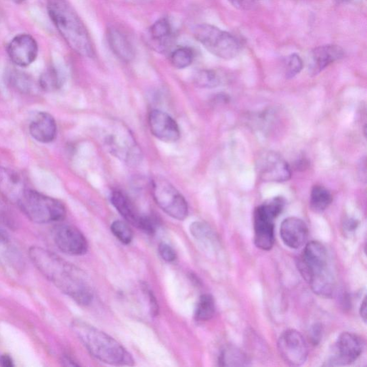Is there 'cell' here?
I'll return each instance as SVG.
<instances>
[{
  "instance_id": "6da1fadb",
  "label": "cell",
  "mask_w": 367,
  "mask_h": 367,
  "mask_svg": "<svg viewBox=\"0 0 367 367\" xmlns=\"http://www.w3.org/2000/svg\"><path fill=\"white\" fill-rule=\"evenodd\" d=\"M29 254L44 277L78 304L88 305L93 299L90 282L81 269L40 247L31 248Z\"/></svg>"
},
{
  "instance_id": "7a4b0ae2",
  "label": "cell",
  "mask_w": 367,
  "mask_h": 367,
  "mask_svg": "<svg viewBox=\"0 0 367 367\" xmlns=\"http://www.w3.org/2000/svg\"><path fill=\"white\" fill-rule=\"evenodd\" d=\"M47 9L52 22L68 46L81 56L93 58L95 49L89 34L66 0H48Z\"/></svg>"
},
{
  "instance_id": "3957f363",
  "label": "cell",
  "mask_w": 367,
  "mask_h": 367,
  "mask_svg": "<svg viewBox=\"0 0 367 367\" xmlns=\"http://www.w3.org/2000/svg\"><path fill=\"white\" fill-rule=\"evenodd\" d=\"M298 268L313 292L324 298H331L336 282L329 267L327 250L318 241L308 243L299 258Z\"/></svg>"
},
{
  "instance_id": "277c9868",
  "label": "cell",
  "mask_w": 367,
  "mask_h": 367,
  "mask_svg": "<svg viewBox=\"0 0 367 367\" xmlns=\"http://www.w3.org/2000/svg\"><path fill=\"white\" fill-rule=\"evenodd\" d=\"M72 329L87 350L100 361L115 366H132L134 358L127 350L107 333L80 321Z\"/></svg>"
},
{
  "instance_id": "5b68a950",
  "label": "cell",
  "mask_w": 367,
  "mask_h": 367,
  "mask_svg": "<svg viewBox=\"0 0 367 367\" xmlns=\"http://www.w3.org/2000/svg\"><path fill=\"white\" fill-rule=\"evenodd\" d=\"M18 205L31 221L38 224L60 222L66 216L60 201L33 190L28 189Z\"/></svg>"
},
{
  "instance_id": "8992f818",
  "label": "cell",
  "mask_w": 367,
  "mask_h": 367,
  "mask_svg": "<svg viewBox=\"0 0 367 367\" xmlns=\"http://www.w3.org/2000/svg\"><path fill=\"white\" fill-rule=\"evenodd\" d=\"M285 201L274 198L258 206L254 212V243L260 250H270L275 243V220L283 212Z\"/></svg>"
},
{
  "instance_id": "52a82bcc",
  "label": "cell",
  "mask_w": 367,
  "mask_h": 367,
  "mask_svg": "<svg viewBox=\"0 0 367 367\" xmlns=\"http://www.w3.org/2000/svg\"><path fill=\"white\" fill-rule=\"evenodd\" d=\"M196 39L213 55L224 59L236 58L241 50L238 40L232 34L209 24H201L193 29Z\"/></svg>"
},
{
  "instance_id": "ba28073f",
  "label": "cell",
  "mask_w": 367,
  "mask_h": 367,
  "mask_svg": "<svg viewBox=\"0 0 367 367\" xmlns=\"http://www.w3.org/2000/svg\"><path fill=\"white\" fill-rule=\"evenodd\" d=\"M152 194L157 206L169 216L178 220L187 218L188 205L170 182L157 178L152 183Z\"/></svg>"
},
{
  "instance_id": "9c48e42d",
  "label": "cell",
  "mask_w": 367,
  "mask_h": 367,
  "mask_svg": "<svg viewBox=\"0 0 367 367\" xmlns=\"http://www.w3.org/2000/svg\"><path fill=\"white\" fill-rule=\"evenodd\" d=\"M105 142L110 151L130 164L139 161L141 151L130 132L124 127L117 125L107 135Z\"/></svg>"
},
{
  "instance_id": "30bf717a",
  "label": "cell",
  "mask_w": 367,
  "mask_h": 367,
  "mask_svg": "<svg viewBox=\"0 0 367 367\" xmlns=\"http://www.w3.org/2000/svg\"><path fill=\"white\" fill-rule=\"evenodd\" d=\"M255 169L258 177L263 181L284 182L292 176L287 161L277 152L267 151L257 158Z\"/></svg>"
},
{
  "instance_id": "8fae6325",
  "label": "cell",
  "mask_w": 367,
  "mask_h": 367,
  "mask_svg": "<svg viewBox=\"0 0 367 367\" xmlns=\"http://www.w3.org/2000/svg\"><path fill=\"white\" fill-rule=\"evenodd\" d=\"M364 346L363 340L358 335L342 333L333 346L328 365L346 366L353 363L363 353Z\"/></svg>"
},
{
  "instance_id": "7c38bea8",
  "label": "cell",
  "mask_w": 367,
  "mask_h": 367,
  "mask_svg": "<svg viewBox=\"0 0 367 367\" xmlns=\"http://www.w3.org/2000/svg\"><path fill=\"white\" fill-rule=\"evenodd\" d=\"M278 349L283 359L290 366L303 365L309 356V348L304 337L294 329L282 333L279 339Z\"/></svg>"
},
{
  "instance_id": "4fadbf2b",
  "label": "cell",
  "mask_w": 367,
  "mask_h": 367,
  "mask_svg": "<svg viewBox=\"0 0 367 367\" xmlns=\"http://www.w3.org/2000/svg\"><path fill=\"white\" fill-rule=\"evenodd\" d=\"M54 242L63 252L70 255H82L87 250V242L83 234L69 225L56 226L53 232Z\"/></svg>"
},
{
  "instance_id": "5bb4252c",
  "label": "cell",
  "mask_w": 367,
  "mask_h": 367,
  "mask_svg": "<svg viewBox=\"0 0 367 367\" xmlns=\"http://www.w3.org/2000/svg\"><path fill=\"white\" fill-rule=\"evenodd\" d=\"M11 60L20 67H27L37 58L38 46L36 40L27 34L14 38L8 46Z\"/></svg>"
},
{
  "instance_id": "9a60e30c",
  "label": "cell",
  "mask_w": 367,
  "mask_h": 367,
  "mask_svg": "<svg viewBox=\"0 0 367 367\" xmlns=\"http://www.w3.org/2000/svg\"><path fill=\"white\" fill-rule=\"evenodd\" d=\"M148 122L151 134L160 141L173 143L179 139V127L176 122L167 113L153 110L149 115Z\"/></svg>"
},
{
  "instance_id": "2e32d148",
  "label": "cell",
  "mask_w": 367,
  "mask_h": 367,
  "mask_svg": "<svg viewBox=\"0 0 367 367\" xmlns=\"http://www.w3.org/2000/svg\"><path fill=\"white\" fill-rule=\"evenodd\" d=\"M27 190L21 174L10 168L0 166V194L9 202L18 204Z\"/></svg>"
},
{
  "instance_id": "e0dca14e",
  "label": "cell",
  "mask_w": 367,
  "mask_h": 367,
  "mask_svg": "<svg viewBox=\"0 0 367 367\" xmlns=\"http://www.w3.org/2000/svg\"><path fill=\"white\" fill-rule=\"evenodd\" d=\"M280 235L287 246L298 249L306 243L309 236V228L302 219L291 217L282 223Z\"/></svg>"
},
{
  "instance_id": "ac0fdd59",
  "label": "cell",
  "mask_w": 367,
  "mask_h": 367,
  "mask_svg": "<svg viewBox=\"0 0 367 367\" xmlns=\"http://www.w3.org/2000/svg\"><path fill=\"white\" fill-rule=\"evenodd\" d=\"M343 55V49L336 45H326L315 48L311 51L309 56V73L317 75L330 64L341 59Z\"/></svg>"
},
{
  "instance_id": "d6986e66",
  "label": "cell",
  "mask_w": 367,
  "mask_h": 367,
  "mask_svg": "<svg viewBox=\"0 0 367 367\" xmlns=\"http://www.w3.org/2000/svg\"><path fill=\"white\" fill-rule=\"evenodd\" d=\"M29 131L31 137L37 142L51 143L57 137L56 122L49 113L39 112L33 119Z\"/></svg>"
},
{
  "instance_id": "ffe728a7",
  "label": "cell",
  "mask_w": 367,
  "mask_h": 367,
  "mask_svg": "<svg viewBox=\"0 0 367 367\" xmlns=\"http://www.w3.org/2000/svg\"><path fill=\"white\" fill-rule=\"evenodd\" d=\"M111 201L120 215L131 225L140 230L144 216L139 213L130 200L122 192H113Z\"/></svg>"
},
{
  "instance_id": "44dd1931",
  "label": "cell",
  "mask_w": 367,
  "mask_h": 367,
  "mask_svg": "<svg viewBox=\"0 0 367 367\" xmlns=\"http://www.w3.org/2000/svg\"><path fill=\"white\" fill-rule=\"evenodd\" d=\"M107 39L112 52L122 60L130 62L135 57V51L129 39L117 29L111 28L107 32Z\"/></svg>"
},
{
  "instance_id": "7402d4cb",
  "label": "cell",
  "mask_w": 367,
  "mask_h": 367,
  "mask_svg": "<svg viewBox=\"0 0 367 367\" xmlns=\"http://www.w3.org/2000/svg\"><path fill=\"white\" fill-rule=\"evenodd\" d=\"M151 41L156 48H162L164 50L172 36V27L169 21L163 18L155 22L149 29Z\"/></svg>"
},
{
  "instance_id": "603a6c76",
  "label": "cell",
  "mask_w": 367,
  "mask_h": 367,
  "mask_svg": "<svg viewBox=\"0 0 367 367\" xmlns=\"http://www.w3.org/2000/svg\"><path fill=\"white\" fill-rule=\"evenodd\" d=\"M221 366H245L249 365V359L240 349L233 346L225 348L218 359Z\"/></svg>"
},
{
  "instance_id": "cb8c5ba5",
  "label": "cell",
  "mask_w": 367,
  "mask_h": 367,
  "mask_svg": "<svg viewBox=\"0 0 367 367\" xmlns=\"http://www.w3.org/2000/svg\"><path fill=\"white\" fill-rule=\"evenodd\" d=\"M332 201V196L326 188L319 186L313 188L310 197V208L314 212L325 211Z\"/></svg>"
},
{
  "instance_id": "d4e9b609",
  "label": "cell",
  "mask_w": 367,
  "mask_h": 367,
  "mask_svg": "<svg viewBox=\"0 0 367 367\" xmlns=\"http://www.w3.org/2000/svg\"><path fill=\"white\" fill-rule=\"evenodd\" d=\"M63 78L61 73L54 67L48 68L40 78V87L46 92H53L63 85Z\"/></svg>"
},
{
  "instance_id": "484cf974",
  "label": "cell",
  "mask_w": 367,
  "mask_h": 367,
  "mask_svg": "<svg viewBox=\"0 0 367 367\" xmlns=\"http://www.w3.org/2000/svg\"><path fill=\"white\" fill-rule=\"evenodd\" d=\"M216 302L211 294L201 297L196 310V319L199 321L211 320L216 314Z\"/></svg>"
},
{
  "instance_id": "4316f807",
  "label": "cell",
  "mask_w": 367,
  "mask_h": 367,
  "mask_svg": "<svg viewBox=\"0 0 367 367\" xmlns=\"http://www.w3.org/2000/svg\"><path fill=\"white\" fill-rule=\"evenodd\" d=\"M194 52L188 47H181L173 51L170 55L171 65L178 69L189 67L194 60Z\"/></svg>"
},
{
  "instance_id": "83f0119b",
  "label": "cell",
  "mask_w": 367,
  "mask_h": 367,
  "mask_svg": "<svg viewBox=\"0 0 367 367\" xmlns=\"http://www.w3.org/2000/svg\"><path fill=\"white\" fill-rule=\"evenodd\" d=\"M194 82L201 87L213 88L221 84L222 78L216 70H201L196 74Z\"/></svg>"
},
{
  "instance_id": "f1b7e54d",
  "label": "cell",
  "mask_w": 367,
  "mask_h": 367,
  "mask_svg": "<svg viewBox=\"0 0 367 367\" xmlns=\"http://www.w3.org/2000/svg\"><path fill=\"white\" fill-rule=\"evenodd\" d=\"M191 234L198 240L206 243L213 242L215 236L208 225L203 222H195L191 225Z\"/></svg>"
},
{
  "instance_id": "f546056e",
  "label": "cell",
  "mask_w": 367,
  "mask_h": 367,
  "mask_svg": "<svg viewBox=\"0 0 367 367\" xmlns=\"http://www.w3.org/2000/svg\"><path fill=\"white\" fill-rule=\"evenodd\" d=\"M111 230L115 236L124 244H129L133 240V232L125 223L117 220L112 224Z\"/></svg>"
},
{
  "instance_id": "4dcf8cb0",
  "label": "cell",
  "mask_w": 367,
  "mask_h": 367,
  "mask_svg": "<svg viewBox=\"0 0 367 367\" xmlns=\"http://www.w3.org/2000/svg\"><path fill=\"white\" fill-rule=\"evenodd\" d=\"M11 84L23 93H28L31 91L32 83L29 78L21 73L13 71L9 75Z\"/></svg>"
},
{
  "instance_id": "1f68e13d",
  "label": "cell",
  "mask_w": 367,
  "mask_h": 367,
  "mask_svg": "<svg viewBox=\"0 0 367 367\" xmlns=\"http://www.w3.org/2000/svg\"><path fill=\"white\" fill-rule=\"evenodd\" d=\"M8 201L0 194V223L10 228L16 225V218Z\"/></svg>"
},
{
  "instance_id": "d6a6232c",
  "label": "cell",
  "mask_w": 367,
  "mask_h": 367,
  "mask_svg": "<svg viewBox=\"0 0 367 367\" xmlns=\"http://www.w3.org/2000/svg\"><path fill=\"white\" fill-rule=\"evenodd\" d=\"M304 67L302 58L297 53L292 54L287 60L286 76L287 78H293L301 73Z\"/></svg>"
},
{
  "instance_id": "836d02e7",
  "label": "cell",
  "mask_w": 367,
  "mask_h": 367,
  "mask_svg": "<svg viewBox=\"0 0 367 367\" xmlns=\"http://www.w3.org/2000/svg\"><path fill=\"white\" fill-rule=\"evenodd\" d=\"M161 257L166 262H172L176 260L175 250L166 243H161L159 246Z\"/></svg>"
},
{
  "instance_id": "e575fe53",
  "label": "cell",
  "mask_w": 367,
  "mask_h": 367,
  "mask_svg": "<svg viewBox=\"0 0 367 367\" xmlns=\"http://www.w3.org/2000/svg\"><path fill=\"white\" fill-rule=\"evenodd\" d=\"M10 241L8 234L0 229V251L4 250L6 255H12L14 252Z\"/></svg>"
},
{
  "instance_id": "d590c367",
  "label": "cell",
  "mask_w": 367,
  "mask_h": 367,
  "mask_svg": "<svg viewBox=\"0 0 367 367\" xmlns=\"http://www.w3.org/2000/svg\"><path fill=\"white\" fill-rule=\"evenodd\" d=\"M323 329L320 324H315L310 330V339L314 345H318L322 338Z\"/></svg>"
},
{
  "instance_id": "8d00e7d4",
  "label": "cell",
  "mask_w": 367,
  "mask_h": 367,
  "mask_svg": "<svg viewBox=\"0 0 367 367\" xmlns=\"http://www.w3.org/2000/svg\"><path fill=\"white\" fill-rule=\"evenodd\" d=\"M233 6L238 10H250L255 4V0H228Z\"/></svg>"
},
{
  "instance_id": "74e56055",
  "label": "cell",
  "mask_w": 367,
  "mask_h": 367,
  "mask_svg": "<svg viewBox=\"0 0 367 367\" xmlns=\"http://www.w3.org/2000/svg\"><path fill=\"white\" fill-rule=\"evenodd\" d=\"M147 292L149 294L151 314L156 317L159 312V306L157 304L156 298L150 290H147Z\"/></svg>"
},
{
  "instance_id": "f35d334b",
  "label": "cell",
  "mask_w": 367,
  "mask_h": 367,
  "mask_svg": "<svg viewBox=\"0 0 367 367\" xmlns=\"http://www.w3.org/2000/svg\"><path fill=\"white\" fill-rule=\"evenodd\" d=\"M0 364L5 367H12L14 366L12 358L7 354L0 356Z\"/></svg>"
},
{
  "instance_id": "ab89813d",
  "label": "cell",
  "mask_w": 367,
  "mask_h": 367,
  "mask_svg": "<svg viewBox=\"0 0 367 367\" xmlns=\"http://www.w3.org/2000/svg\"><path fill=\"white\" fill-rule=\"evenodd\" d=\"M359 312H360V316L361 317V319H363V321L364 322L366 321V297L363 298L361 304V307H360V309H359Z\"/></svg>"
},
{
  "instance_id": "60d3db41",
  "label": "cell",
  "mask_w": 367,
  "mask_h": 367,
  "mask_svg": "<svg viewBox=\"0 0 367 367\" xmlns=\"http://www.w3.org/2000/svg\"><path fill=\"white\" fill-rule=\"evenodd\" d=\"M11 1L16 4H21L26 1V0H11Z\"/></svg>"
},
{
  "instance_id": "b9f144b4",
  "label": "cell",
  "mask_w": 367,
  "mask_h": 367,
  "mask_svg": "<svg viewBox=\"0 0 367 367\" xmlns=\"http://www.w3.org/2000/svg\"><path fill=\"white\" fill-rule=\"evenodd\" d=\"M337 1L340 4H348L351 1V0H337Z\"/></svg>"
}]
</instances>
